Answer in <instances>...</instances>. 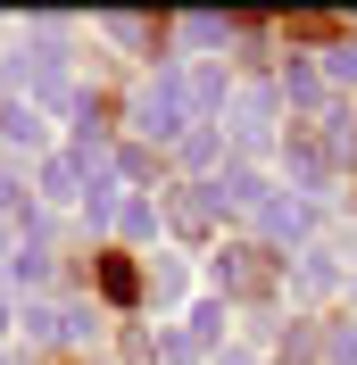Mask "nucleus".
Segmentation results:
<instances>
[{"instance_id":"nucleus-1","label":"nucleus","mask_w":357,"mask_h":365,"mask_svg":"<svg viewBox=\"0 0 357 365\" xmlns=\"http://www.w3.org/2000/svg\"><path fill=\"white\" fill-rule=\"evenodd\" d=\"M100 291H109V299H134L141 282H134V266H125V257H109V266H100Z\"/></svg>"}]
</instances>
